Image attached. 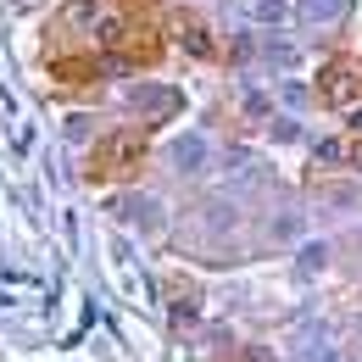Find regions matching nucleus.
Listing matches in <instances>:
<instances>
[{
  "mask_svg": "<svg viewBox=\"0 0 362 362\" xmlns=\"http://www.w3.org/2000/svg\"><path fill=\"white\" fill-rule=\"evenodd\" d=\"M279 17H290V0H268V6L257 11V23H279Z\"/></svg>",
  "mask_w": 362,
  "mask_h": 362,
  "instance_id": "f03ea898",
  "label": "nucleus"
},
{
  "mask_svg": "<svg viewBox=\"0 0 362 362\" xmlns=\"http://www.w3.org/2000/svg\"><path fill=\"white\" fill-rule=\"evenodd\" d=\"M11 6H40V0H11Z\"/></svg>",
  "mask_w": 362,
  "mask_h": 362,
  "instance_id": "7ed1b4c3",
  "label": "nucleus"
},
{
  "mask_svg": "<svg viewBox=\"0 0 362 362\" xmlns=\"http://www.w3.org/2000/svg\"><path fill=\"white\" fill-rule=\"evenodd\" d=\"M134 151H139V139H134V134H117L106 151H100L106 162H95V173H123V168H134Z\"/></svg>",
  "mask_w": 362,
  "mask_h": 362,
  "instance_id": "f257e3e1",
  "label": "nucleus"
}]
</instances>
